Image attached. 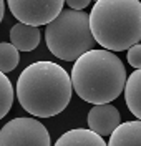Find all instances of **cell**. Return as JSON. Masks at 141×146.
<instances>
[{"label": "cell", "mask_w": 141, "mask_h": 146, "mask_svg": "<svg viewBox=\"0 0 141 146\" xmlns=\"http://www.w3.org/2000/svg\"><path fill=\"white\" fill-rule=\"evenodd\" d=\"M73 93L71 76L55 62H35L17 80V98L35 118H52L68 106Z\"/></svg>", "instance_id": "cell-1"}, {"label": "cell", "mask_w": 141, "mask_h": 146, "mask_svg": "<svg viewBox=\"0 0 141 146\" xmlns=\"http://www.w3.org/2000/svg\"><path fill=\"white\" fill-rule=\"evenodd\" d=\"M70 76L75 93L93 105L111 103L121 95L126 85L123 62L105 48H93L75 60Z\"/></svg>", "instance_id": "cell-2"}, {"label": "cell", "mask_w": 141, "mask_h": 146, "mask_svg": "<svg viewBox=\"0 0 141 146\" xmlns=\"http://www.w3.org/2000/svg\"><path fill=\"white\" fill-rule=\"evenodd\" d=\"M90 28L105 50H128L141 40V2L96 0L90 13Z\"/></svg>", "instance_id": "cell-3"}, {"label": "cell", "mask_w": 141, "mask_h": 146, "mask_svg": "<svg viewBox=\"0 0 141 146\" xmlns=\"http://www.w3.org/2000/svg\"><path fill=\"white\" fill-rule=\"evenodd\" d=\"M47 46L56 58L65 62H75L90 50H93L95 40L90 17L83 10L65 9L52 20L45 28Z\"/></svg>", "instance_id": "cell-4"}, {"label": "cell", "mask_w": 141, "mask_h": 146, "mask_svg": "<svg viewBox=\"0 0 141 146\" xmlns=\"http://www.w3.org/2000/svg\"><path fill=\"white\" fill-rule=\"evenodd\" d=\"M0 146H52V139L38 119L13 118L0 129Z\"/></svg>", "instance_id": "cell-5"}, {"label": "cell", "mask_w": 141, "mask_h": 146, "mask_svg": "<svg viewBox=\"0 0 141 146\" xmlns=\"http://www.w3.org/2000/svg\"><path fill=\"white\" fill-rule=\"evenodd\" d=\"M12 15L22 23L40 27L55 20L65 0H7Z\"/></svg>", "instance_id": "cell-6"}, {"label": "cell", "mask_w": 141, "mask_h": 146, "mask_svg": "<svg viewBox=\"0 0 141 146\" xmlns=\"http://www.w3.org/2000/svg\"><path fill=\"white\" fill-rule=\"evenodd\" d=\"M88 129L95 131L100 136H110L116 126H120L121 116L120 111L113 106L111 103H103V105H95L88 111Z\"/></svg>", "instance_id": "cell-7"}, {"label": "cell", "mask_w": 141, "mask_h": 146, "mask_svg": "<svg viewBox=\"0 0 141 146\" xmlns=\"http://www.w3.org/2000/svg\"><path fill=\"white\" fill-rule=\"evenodd\" d=\"M42 33L38 27L27 25V23H15L10 30V43L15 46L19 52H32L40 43Z\"/></svg>", "instance_id": "cell-8"}, {"label": "cell", "mask_w": 141, "mask_h": 146, "mask_svg": "<svg viewBox=\"0 0 141 146\" xmlns=\"http://www.w3.org/2000/svg\"><path fill=\"white\" fill-rule=\"evenodd\" d=\"M108 146H141V119L120 123L110 135Z\"/></svg>", "instance_id": "cell-9"}, {"label": "cell", "mask_w": 141, "mask_h": 146, "mask_svg": "<svg viewBox=\"0 0 141 146\" xmlns=\"http://www.w3.org/2000/svg\"><path fill=\"white\" fill-rule=\"evenodd\" d=\"M55 146H108L105 143L103 136L96 135L91 129L86 128H75L63 133L56 139Z\"/></svg>", "instance_id": "cell-10"}, {"label": "cell", "mask_w": 141, "mask_h": 146, "mask_svg": "<svg viewBox=\"0 0 141 146\" xmlns=\"http://www.w3.org/2000/svg\"><path fill=\"white\" fill-rule=\"evenodd\" d=\"M124 101L126 106L138 119H141V68L128 76L124 85Z\"/></svg>", "instance_id": "cell-11"}, {"label": "cell", "mask_w": 141, "mask_h": 146, "mask_svg": "<svg viewBox=\"0 0 141 146\" xmlns=\"http://www.w3.org/2000/svg\"><path fill=\"white\" fill-rule=\"evenodd\" d=\"M19 62H20L19 50L12 43L0 42V72L9 73L12 70H15Z\"/></svg>", "instance_id": "cell-12"}, {"label": "cell", "mask_w": 141, "mask_h": 146, "mask_svg": "<svg viewBox=\"0 0 141 146\" xmlns=\"http://www.w3.org/2000/svg\"><path fill=\"white\" fill-rule=\"evenodd\" d=\"M13 105V86L9 76L0 72V119L10 111Z\"/></svg>", "instance_id": "cell-13"}, {"label": "cell", "mask_w": 141, "mask_h": 146, "mask_svg": "<svg viewBox=\"0 0 141 146\" xmlns=\"http://www.w3.org/2000/svg\"><path fill=\"white\" fill-rule=\"evenodd\" d=\"M126 58H128V63L131 65L133 68H136V70L141 68V43H136V45L130 46Z\"/></svg>", "instance_id": "cell-14"}, {"label": "cell", "mask_w": 141, "mask_h": 146, "mask_svg": "<svg viewBox=\"0 0 141 146\" xmlns=\"http://www.w3.org/2000/svg\"><path fill=\"white\" fill-rule=\"evenodd\" d=\"M66 5L70 7V9L73 10H83L85 7H88L90 5V2L91 0H65Z\"/></svg>", "instance_id": "cell-15"}, {"label": "cell", "mask_w": 141, "mask_h": 146, "mask_svg": "<svg viewBox=\"0 0 141 146\" xmlns=\"http://www.w3.org/2000/svg\"><path fill=\"white\" fill-rule=\"evenodd\" d=\"M3 13H5V3L3 0H0V22L3 20Z\"/></svg>", "instance_id": "cell-16"}]
</instances>
